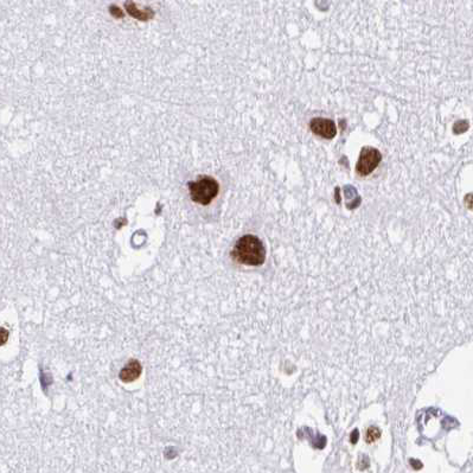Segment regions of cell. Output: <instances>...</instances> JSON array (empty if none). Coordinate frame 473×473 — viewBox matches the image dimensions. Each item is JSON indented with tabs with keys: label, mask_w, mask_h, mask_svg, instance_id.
<instances>
[{
	"label": "cell",
	"mask_w": 473,
	"mask_h": 473,
	"mask_svg": "<svg viewBox=\"0 0 473 473\" xmlns=\"http://www.w3.org/2000/svg\"><path fill=\"white\" fill-rule=\"evenodd\" d=\"M126 7H127V10H128V12H130V14H132V16L135 17V18H139V19L145 20L150 17L147 12H144V11L138 10L133 3H127Z\"/></svg>",
	"instance_id": "8992f818"
},
{
	"label": "cell",
	"mask_w": 473,
	"mask_h": 473,
	"mask_svg": "<svg viewBox=\"0 0 473 473\" xmlns=\"http://www.w3.org/2000/svg\"><path fill=\"white\" fill-rule=\"evenodd\" d=\"M231 257L238 263L257 267L266 261V248L255 235H245L238 240L231 250Z\"/></svg>",
	"instance_id": "6da1fadb"
},
{
	"label": "cell",
	"mask_w": 473,
	"mask_h": 473,
	"mask_svg": "<svg viewBox=\"0 0 473 473\" xmlns=\"http://www.w3.org/2000/svg\"><path fill=\"white\" fill-rule=\"evenodd\" d=\"M381 153L378 150L372 147L362 149L360 158H358L356 171L361 175H368L375 171V168L378 166L381 161Z\"/></svg>",
	"instance_id": "3957f363"
},
{
	"label": "cell",
	"mask_w": 473,
	"mask_h": 473,
	"mask_svg": "<svg viewBox=\"0 0 473 473\" xmlns=\"http://www.w3.org/2000/svg\"><path fill=\"white\" fill-rule=\"evenodd\" d=\"M9 339V331L6 329L0 328V346L4 345Z\"/></svg>",
	"instance_id": "ba28073f"
},
{
	"label": "cell",
	"mask_w": 473,
	"mask_h": 473,
	"mask_svg": "<svg viewBox=\"0 0 473 473\" xmlns=\"http://www.w3.org/2000/svg\"><path fill=\"white\" fill-rule=\"evenodd\" d=\"M141 375V364L137 360H132L121 369L119 377L123 382L130 383L139 378Z\"/></svg>",
	"instance_id": "5b68a950"
},
{
	"label": "cell",
	"mask_w": 473,
	"mask_h": 473,
	"mask_svg": "<svg viewBox=\"0 0 473 473\" xmlns=\"http://www.w3.org/2000/svg\"><path fill=\"white\" fill-rule=\"evenodd\" d=\"M218 183L211 177H202L197 182L189 183V191L191 199L193 202L208 205L215 199V197L218 195Z\"/></svg>",
	"instance_id": "7a4b0ae2"
},
{
	"label": "cell",
	"mask_w": 473,
	"mask_h": 473,
	"mask_svg": "<svg viewBox=\"0 0 473 473\" xmlns=\"http://www.w3.org/2000/svg\"><path fill=\"white\" fill-rule=\"evenodd\" d=\"M110 13L113 14V16H115V17H123V12H121V10L119 9V7H116V6H112L110 7Z\"/></svg>",
	"instance_id": "9c48e42d"
},
{
	"label": "cell",
	"mask_w": 473,
	"mask_h": 473,
	"mask_svg": "<svg viewBox=\"0 0 473 473\" xmlns=\"http://www.w3.org/2000/svg\"><path fill=\"white\" fill-rule=\"evenodd\" d=\"M379 436H381V432H379V429L377 427H370L367 431V435H365V440H367V442H375L376 440L379 439Z\"/></svg>",
	"instance_id": "52a82bcc"
},
{
	"label": "cell",
	"mask_w": 473,
	"mask_h": 473,
	"mask_svg": "<svg viewBox=\"0 0 473 473\" xmlns=\"http://www.w3.org/2000/svg\"><path fill=\"white\" fill-rule=\"evenodd\" d=\"M310 128L315 135L324 139H333L337 134V127L335 123L324 117H314L311 120Z\"/></svg>",
	"instance_id": "277c9868"
}]
</instances>
